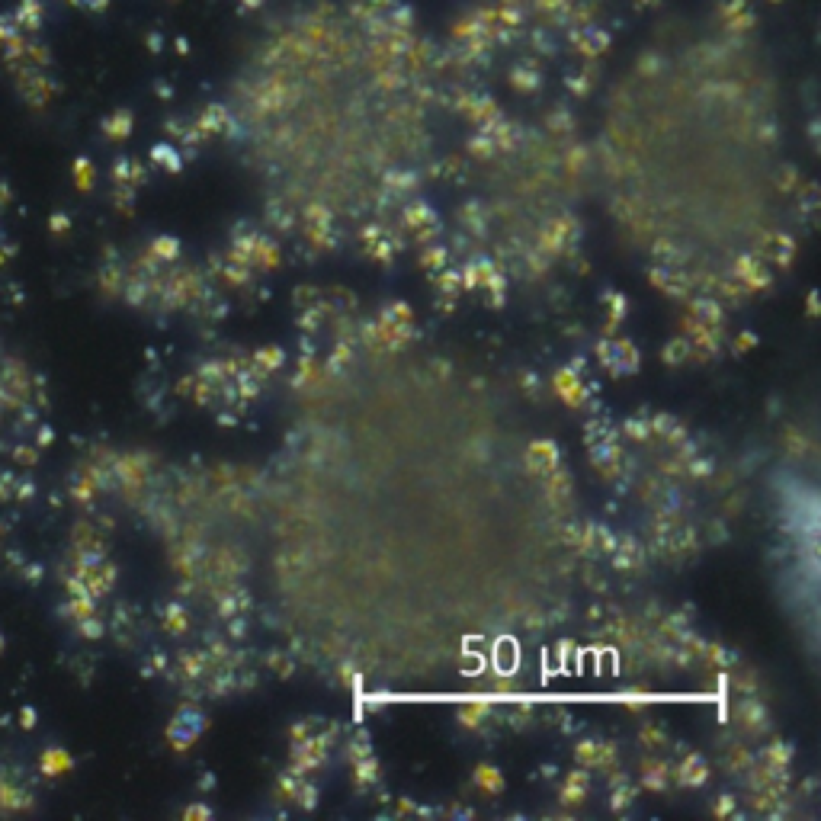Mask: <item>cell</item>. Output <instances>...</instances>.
Returning a JSON list of instances; mask_svg holds the SVG:
<instances>
[{"instance_id":"6da1fadb","label":"cell","mask_w":821,"mask_h":821,"mask_svg":"<svg viewBox=\"0 0 821 821\" xmlns=\"http://www.w3.org/2000/svg\"><path fill=\"white\" fill-rule=\"evenodd\" d=\"M555 392L561 395V398L568 401V405H581L584 401V386L574 378V372L571 369H561V372H555Z\"/></svg>"},{"instance_id":"7a4b0ae2","label":"cell","mask_w":821,"mask_h":821,"mask_svg":"<svg viewBox=\"0 0 821 821\" xmlns=\"http://www.w3.org/2000/svg\"><path fill=\"white\" fill-rule=\"evenodd\" d=\"M475 786H478L481 792H488V796H497V792L504 789V777L497 767H488V763H481L478 770H475Z\"/></svg>"},{"instance_id":"3957f363","label":"cell","mask_w":821,"mask_h":821,"mask_svg":"<svg viewBox=\"0 0 821 821\" xmlns=\"http://www.w3.org/2000/svg\"><path fill=\"white\" fill-rule=\"evenodd\" d=\"M578 45H581V49L587 51V55H600V51H604L606 45H610V36L590 26V30H584L581 36H578Z\"/></svg>"},{"instance_id":"277c9868","label":"cell","mask_w":821,"mask_h":821,"mask_svg":"<svg viewBox=\"0 0 821 821\" xmlns=\"http://www.w3.org/2000/svg\"><path fill=\"white\" fill-rule=\"evenodd\" d=\"M584 792H587V773H584V770H574L571 777L565 779V789H561V796H565L568 802H581Z\"/></svg>"},{"instance_id":"5b68a950","label":"cell","mask_w":821,"mask_h":821,"mask_svg":"<svg viewBox=\"0 0 821 821\" xmlns=\"http://www.w3.org/2000/svg\"><path fill=\"white\" fill-rule=\"evenodd\" d=\"M228 125V113L222 106H209L203 113V132H222Z\"/></svg>"},{"instance_id":"8992f818","label":"cell","mask_w":821,"mask_h":821,"mask_svg":"<svg viewBox=\"0 0 821 821\" xmlns=\"http://www.w3.org/2000/svg\"><path fill=\"white\" fill-rule=\"evenodd\" d=\"M680 779H683V783H703V779H706V767H703V760H699V757H690V760L683 763Z\"/></svg>"},{"instance_id":"52a82bcc","label":"cell","mask_w":821,"mask_h":821,"mask_svg":"<svg viewBox=\"0 0 821 821\" xmlns=\"http://www.w3.org/2000/svg\"><path fill=\"white\" fill-rule=\"evenodd\" d=\"M510 80H514V87H520V90H536L539 87V74L530 71V68H514Z\"/></svg>"},{"instance_id":"ba28073f","label":"cell","mask_w":821,"mask_h":821,"mask_svg":"<svg viewBox=\"0 0 821 821\" xmlns=\"http://www.w3.org/2000/svg\"><path fill=\"white\" fill-rule=\"evenodd\" d=\"M151 254H158L160 260H174V257L180 254V244H177L174 238H158L151 244Z\"/></svg>"},{"instance_id":"9c48e42d","label":"cell","mask_w":821,"mask_h":821,"mask_svg":"<svg viewBox=\"0 0 821 821\" xmlns=\"http://www.w3.org/2000/svg\"><path fill=\"white\" fill-rule=\"evenodd\" d=\"M459 719H462V725H478L481 719H488V703H472L469 709L459 713Z\"/></svg>"},{"instance_id":"30bf717a","label":"cell","mask_w":821,"mask_h":821,"mask_svg":"<svg viewBox=\"0 0 821 821\" xmlns=\"http://www.w3.org/2000/svg\"><path fill=\"white\" fill-rule=\"evenodd\" d=\"M154 160H160V164H164L167 170H180V154H177L174 148H167V145H158V148H154Z\"/></svg>"},{"instance_id":"8fae6325","label":"cell","mask_w":821,"mask_h":821,"mask_svg":"<svg viewBox=\"0 0 821 821\" xmlns=\"http://www.w3.org/2000/svg\"><path fill=\"white\" fill-rule=\"evenodd\" d=\"M279 357H283V353H279L276 347H267L257 353V363H260L263 369H273V366H279Z\"/></svg>"},{"instance_id":"7c38bea8","label":"cell","mask_w":821,"mask_h":821,"mask_svg":"<svg viewBox=\"0 0 821 821\" xmlns=\"http://www.w3.org/2000/svg\"><path fill=\"white\" fill-rule=\"evenodd\" d=\"M594 754H597V748H594L590 742H584L581 748H578V760H581V763H587V760L594 763Z\"/></svg>"},{"instance_id":"4fadbf2b","label":"cell","mask_w":821,"mask_h":821,"mask_svg":"<svg viewBox=\"0 0 821 821\" xmlns=\"http://www.w3.org/2000/svg\"><path fill=\"white\" fill-rule=\"evenodd\" d=\"M754 343H757V337H754V334H744V337H738V341H734V350L742 353V350H751Z\"/></svg>"},{"instance_id":"5bb4252c","label":"cell","mask_w":821,"mask_h":821,"mask_svg":"<svg viewBox=\"0 0 821 821\" xmlns=\"http://www.w3.org/2000/svg\"><path fill=\"white\" fill-rule=\"evenodd\" d=\"M186 818H209V808H205V806H193V808H186Z\"/></svg>"},{"instance_id":"9a60e30c","label":"cell","mask_w":821,"mask_h":821,"mask_svg":"<svg viewBox=\"0 0 821 821\" xmlns=\"http://www.w3.org/2000/svg\"><path fill=\"white\" fill-rule=\"evenodd\" d=\"M366 4H372V7H388V4H395V0H366Z\"/></svg>"},{"instance_id":"2e32d148","label":"cell","mask_w":821,"mask_h":821,"mask_svg":"<svg viewBox=\"0 0 821 821\" xmlns=\"http://www.w3.org/2000/svg\"><path fill=\"white\" fill-rule=\"evenodd\" d=\"M263 0H244V10H254V7H260Z\"/></svg>"},{"instance_id":"e0dca14e","label":"cell","mask_w":821,"mask_h":821,"mask_svg":"<svg viewBox=\"0 0 821 821\" xmlns=\"http://www.w3.org/2000/svg\"><path fill=\"white\" fill-rule=\"evenodd\" d=\"M645 4H654V0H645Z\"/></svg>"}]
</instances>
